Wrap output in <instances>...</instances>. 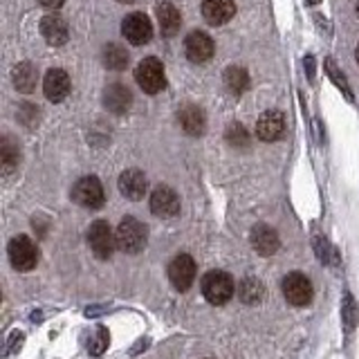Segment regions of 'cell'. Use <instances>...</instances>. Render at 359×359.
Listing matches in <instances>:
<instances>
[{"instance_id": "2", "label": "cell", "mask_w": 359, "mask_h": 359, "mask_svg": "<svg viewBox=\"0 0 359 359\" xmlns=\"http://www.w3.org/2000/svg\"><path fill=\"white\" fill-rule=\"evenodd\" d=\"M115 233H117V247L126 254H140L146 247V241H149V229H146V224L133 216L123 218Z\"/></svg>"}, {"instance_id": "24", "label": "cell", "mask_w": 359, "mask_h": 359, "mask_svg": "<svg viewBox=\"0 0 359 359\" xmlns=\"http://www.w3.org/2000/svg\"><path fill=\"white\" fill-rule=\"evenodd\" d=\"M0 160H3V171L11 173L20 162V149L9 137L3 140V149H0Z\"/></svg>"}, {"instance_id": "26", "label": "cell", "mask_w": 359, "mask_h": 359, "mask_svg": "<svg viewBox=\"0 0 359 359\" xmlns=\"http://www.w3.org/2000/svg\"><path fill=\"white\" fill-rule=\"evenodd\" d=\"M227 142L231 146H238V149H247V146H250V133H247L241 123H231L227 130Z\"/></svg>"}, {"instance_id": "25", "label": "cell", "mask_w": 359, "mask_h": 359, "mask_svg": "<svg viewBox=\"0 0 359 359\" xmlns=\"http://www.w3.org/2000/svg\"><path fill=\"white\" fill-rule=\"evenodd\" d=\"M238 292H241V299L245 303H256L263 297V283L258 278H245L238 287Z\"/></svg>"}, {"instance_id": "23", "label": "cell", "mask_w": 359, "mask_h": 359, "mask_svg": "<svg viewBox=\"0 0 359 359\" xmlns=\"http://www.w3.org/2000/svg\"><path fill=\"white\" fill-rule=\"evenodd\" d=\"M224 83H227V88L233 95H243L245 90L250 88V74H247V70H243V67L231 65L229 70L224 72Z\"/></svg>"}, {"instance_id": "20", "label": "cell", "mask_w": 359, "mask_h": 359, "mask_svg": "<svg viewBox=\"0 0 359 359\" xmlns=\"http://www.w3.org/2000/svg\"><path fill=\"white\" fill-rule=\"evenodd\" d=\"M157 22H160V29L164 36H175L180 25H182V16L171 3H162L157 5Z\"/></svg>"}, {"instance_id": "15", "label": "cell", "mask_w": 359, "mask_h": 359, "mask_svg": "<svg viewBox=\"0 0 359 359\" xmlns=\"http://www.w3.org/2000/svg\"><path fill=\"white\" fill-rule=\"evenodd\" d=\"M146 189H149V180L142 171L137 168H128V171H123L121 177H119V191L123 198L128 200H142Z\"/></svg>"}, {"instance_id": "14", "label": "cell", "mask_w": 359, "mask_h": 359, "mask_svg": "<svg viewBox=\"0 0 359 359\" xmlns=\"http://www.w3.org/2000/svg\"><path fill=\"white\" fill-rule=\"evenodd\" d=\"M236 14L233 0H202V16L209 25H224Z\"/></svg>"}, {"instance_id": "13", "label": "cell", "mask_w": 359, "mask_h": 359, "mask_svg": "<svg viewBox=\"0 0 359 359\" xmlns=\"http://www.w3.org/2000/svg\"><path fill=\"white\" fill-rule=\"evenodd\" d=\"M43 93L50 101L54 104H59L63 101L67 95H70V76H67L65 70H59V67H54L48 74H45V81H43Z\"/></svg>"}, {"instance_id": "4", "label": "cell", "mask_w": 359, "mask_h": 359, "mask_svg": "<svg viewBox=\"0 0 359 359\" xmlns=\"http://www.w3.org/2000/svg\"><path fill=\"white\" fill-rule=\"evenodd\" d=\"M88 243L93 254L101 258V261H106L117 250V233L112 231V227L106 220H97L88 229Z\"/></svg>"}, {"instance_id": "21", "label": "cell", "mask_w": 359, "mask_h": 359, "mask_svg": "<svg viewBox=\"0 0 359 359\" xmlns=\"http://www.w3.org/2000/svg\"><path fill=\"white\" fill-rule=\"evenodd\" d=\"M11 79H14V86L18 93H32L34 88H36V81H39V70L34 67L32 63H18L14 67V72H11Z\"/></svg>"}, {"instance_id": "9", "label": "cell", "mask_w": 359, "mask_h": 359, "mask_svg": "<svg viewBox=\"0 0 359 359\" xmlns=\"http://www.w3.org/2000/svg\"><path fill=\"white\" fill-rule=\"evenodd\" d=\"M121 34L130 45H146L153 39V25H151L149 16L128 14L121 20Z\"/></svg>"}, {"instance_id": "18", "label": "cell", "mask_w": 359, "mask_h": 359, "mask_svg": "<svg viewBox=\"0 0 359 359\" xmlns=\"http://www.w3.org/2000/svg\"><path fill=\"white\" fill-rule=\"evenodd\" d=\"M130 101H133L130 90L126 86H121V83L108 86L106 93H104V104H106V108L112 110V112H117V115H121V112H126L130 108Z\"/></svg>"}, {"instance_id": "1", "label": "cell", "mask_w": 359, "mask_h": 359, "mask_svg": "<svg viewBox=\"0 0 359 359\" xmlns=\"http://www.w3.org/2000/svg\"><path fill=\"white\" fill-rule=\"evenodd\" d=\"M202 297H205L211 306H224L231 297H233V278L222 272V269H213V272H207L202 276Z\"/></svg>"}, {"instance_id": "19", "label": "cell", "mask_w": 359, "mask_h": 359, "mask_svg": "<svg viewBox=\"0 0 359 359\" xmlns=\"http://www.w3.org/2000/svg\"><path fill=\"white\" fill-rule=\"evenodd\" d=\"M177 119H180V123H182V128H184L187 135H194V137H198V135L205 133L207 119H205V112H202L198 106H184L182 110H180Z\"/></svg>"}, {"instance_id": "27", "label": "cell", "mask_w": 359, "mask_h": 359, "mask_svg": "<svg viewBox=\"0 0 359 359\" xmlns=\"http://www.w3.org/2000/svg\"><path fill=\"white\" fill-rule=\"evenodd\" d=\"M39 3L43 5V7H48V9H59L65 0H39Z\"/></svg>"}, {"instance_id": "11", "label": "cell", "mask_w": 359, "mask_h": 359, "mask_svg": "<svg viewBox=\"0 0 359 359\" xmlns=\"http://www.w3.org/2000/svg\"><path fill=\"white\" fill-rule=\"evenodd\" d=\"M184 52L189 56V61L207 63L213 56V52H216V45H213V41L205 32H191L184 39Z\"/></svg>"}, {"instance_id": "12", "label": "cell", "mask_w": 359, "mask_h": 359, "mask_svg": "<svg viewBox=\"0 0 359 359\" xmlns=\"http://www.w3.org/2000/svg\"><path fill=\"white\" fill-rule=\"evenodd\" d=\"M285 133V117L280 110H267L256 123V135L263 142H276Z\"/></svg>"}, {"instance_id": "7", "label": "cell", "mask_w": 359, "mask_h": 359, "mask_svg": "<svg viewBox=\"0 0 359 359\" xmlns=\"http://www.w3.org/2000/svg\"><path fill=\"white\" fill-rule=\"evenodd\" d=\"M283 294L290 306L303 308L312 301V283L306 274L292 272L283 278Z\"/></svg>"}, {"instance_id": "28", "label": "cell", "mask_w": 359, "mask_h": 359, "mask_svg": "<svg viewBox=\"0 0 359 359\" xmlns=\"http://www.w3.org/2000/svg\"><path fill=\"white\" fill-rule=\"evenodd\" d=\"M308 5H317V3H321V0H306Z\"/></svg>"}, {"instance_id": "31", "label": "cell", "mask_w": 359, "mask_h": 359, "mask_svg": "<svg viewBox=\"0 0 359 359\" xmlns=\"http://www.w3.org/2000/svg\"><path fill=\"white\" fill-rule=\"evenodd\" d=\"M357 11H359V7H357Z\"/></svg>"}, {"instance_id": "10", "label": "cell", "mask_w": 359, "mask_h": 359, "mask_svg": "<svg viewBox=\"0 0 359 359\" xmlns=\"http://www.w3.org/2000/svg\"><path fill=\"white\" fill-rule=\"evenodd\" d=\"M151 211L157 218H173L180 211V198L171 187H157L151 194Z\"/></svg>"}, {"instance_id": "17", "label": "cell", "mask_w": 359, "mask_h": 359, "mask_svg": "<svg viewBox=\"0 0 359 359\" xmlns=\"http://www.w3.org/2000/svg\"><path fill=\"white\" fill-rule=\"evenodd\" d=\"M252 245L258 254L272 256L278 250V236L272 227H267V224H256L252 229Z\"/></svg>"}, {"instance_id": "29", "label": "cell", "mask_w": 359, "mask_h": 359, "mask_svg": "<svg viewBox=\"0 0 359 359\" xmlns=\"http://www.w3.org/2000/svg\"><path fill=\"white\" fill-rule=\"evenodd\" d=\"M119 3H133V0H119Z\"/></svg>"}, {"instance_id": "8", "label": "cell", "mask_w": 359, "mask_h": 359, "mask_svg": "<svg viewBox=\"0 0 359 359\" xmlns=\"http://www.w3.org/2000/svg\"><path fill=\"white\" fill-rule=\"evenodd\" d=\"M168 280L180 292H187L196 280V261L189 254L175 256L168 265Z\"/></svg>"}, {"instance_id": "30", "label": "cell", "mask_w": 359, "mask_h": 359, "mask_svg": "<svg viewBox=\"0 0 359 359\" xmlns=\"http://www.w3.org/2000/svg\"><path fill=\"white\" fill-rule=\"evenodd\" d=\"M355 56H357V63H359V48H357V54Z\"/></svg>"}, {"instance_id": "16", "label": "cell", "mask_w": 359, "mask_h": 359, "mask_svg": "<svg viewBox=\"0 0 359 359\" xmlns=\"http://www.w3.org/2000/svg\"><path fill=\"white\" fill-rule=\"evenodd\" d=\"M41 34L43 39L48 41L54 48L59 45H65L67 39H70V29H67V22L59 16V14H50L41 20Z\"/></svg>"}, {"instance_id": "5", "label": "cell", "mask_w": 359, "mask_h": 359, "mask_svg": "<svg viewBox=\"0 0 359 359\" xmlns=\"http://www.w3.org/2000/svg\"><path fill=\"white\" fill-rule=\"evenodd\" d=\"M9 261L18 272H29L39 263V247L27 236H16L9 241Z\"/></svg>"}, {"instance_id": "6", "label": "cell", "mask_w": 359, "mask_h": 359, "mask_svg": "<svg viewBox=\"0 0 359 359\" xmlns=\"http://www.w3.org/2000/svg\"><path fill=\"white\" fill-rule=\"evenodd\" d=\"M72 200L86 209H101L106 202L104 187H101V182L95 175L81 177L72 189Z\"/></svg>"}, {"instance_id": "3", "label": "cell", "mask_w": 359, "mask_h": 359, "mask_svg": "<svg viewBox=\"0 0 359 359\" xmlns=\"http://www.w3.org/2000/svg\"><path fill=\"white\" fill-rule=\"evenodd\" d=\"M135 79H137L140 88L149 95H157L166 86V74L162 61H157L155 56L140 61V65L135 67Z\"/></svg>"}, {"instance_id": "22", "label": "cell", "mask_w": 359, "mask_h": 359, "mask_svg": "<svg viewBox=\"0 0 359 359\" xmlns=\"http://www.w3.org/2000/svg\"><path fill=\"white\" fill-rule=\"evenodd\" d=\"M101 59H104V65L108 67V70H123V67L128 65L130 56L126 50L121 48V45L110 43L104 48V52H101Z\"/></svg>"}]
</instances>
